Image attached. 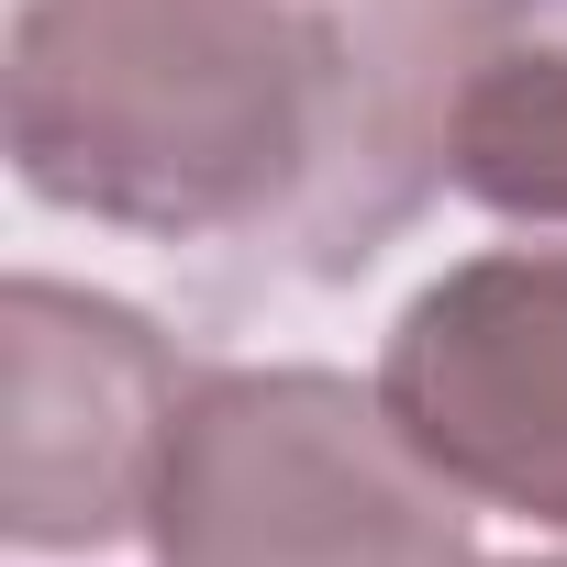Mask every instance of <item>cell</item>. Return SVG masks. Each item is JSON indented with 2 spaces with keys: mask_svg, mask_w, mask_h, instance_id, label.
I'll use <instances>...</instances> for the list:
<instances>
[{
  "mask_svg": "<svg viewBox=\"0 0 567 567\" xmlns=\"http://www.w3.org/2000/svg\"><path fill=\"white\" fill-rule=\"evenodd\" d=\"M445 178L512 223H567V45H501L445 112Z\"/></svg>",
  "mask_w": 567,
  "mask_h": 567,
  "instance_id": "5",
  "label": "cell"
},
{
  "mask_svg": "<svg viewBox=\"0 0 567 567\" xmlns=\"http://www.w3.org/2000/svg\"><path fill=\"white\" fill-rule=\"evenodd\" d=\"M379 401L467 501L567 534V245L445 267L390 323Z\"/></svg>",
  "mask_w": 567,
  "mask_h": 567,
  "instance_id": "4",
  "label": "cell"
},
{
  "mask_svg": "<svg viewBox=\"0 0 567 567\" xmlns=\"http://www.w3.org/2000/svg\"><path fill=\"white\" fill-rule=\"evenodd\" d=\"M145 545L156 567H478L467 489L334 368H200Z\"/></svg>",
  "mask_w": 567,
  "mask_h": 567,
  "instance_id": "2",
  "label": "cell"
},
{
  "mask_svg": "<svg viewBox=\"0 0 567 567\" xmlns=\"http://www.w3.org/2000/svg\"><path fill=\"white\" fill-rule=\"evenodd\" d=\"M512 567H567V556H512Z\"/></svg>",
  "mask_w": 567,
  "mask_h": 567,
  "instance_id": "6",
  "label": "cell"
},
{
  "mask_svg": "<svg viewBox=\"0 0 567 567\" xmlns=\"http://www.w3.org/2000/svg\"><path fill=\"white\" fill-rule=\"evenodd\" d=\"M334 34L301 0H23L12 167L123 234L267 223L323 156Z\"/></svg>",
  "mask_w": 567,
  "mask_h": 567,
  "instance_id": "1",
  "label": "cell"
},
{
  "mask_svg": "<svg viewBox=\"0 0 567 567\" xmlns=\"http://www.w3.org/2000/svg\"><path fill=\"white\" fill-rule=\"evenodd\" d=\"M189 379L145 312L23 267L0 290V534L34 556L145 534Z\"/></svg>",
  "mask_w": 567,
  "mask_h": 567,
  "instance_id": "3",
  "label": "cell"
}]
</instances>
